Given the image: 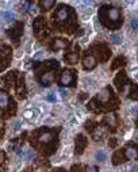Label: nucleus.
Here are the masks:
<instances>
[{
  "label": "nucleus",
  "instance_id": "f257e3e1",
  "mask_svg": "<svg viewBox=\"0 0 138 172\" xmlns=\"http://www.w3.org/2000/svg\"><path fill=\"white\" fill-rule=\"evenodd\" d=\"M23 117H25V119L27 121H33V122H35L38 119V117H39V110H26L25 113H23Z\"/></svg>",
  "mask_w": 138,
  "mask_h": 172
},
{
  "label": "nucleus",
  "instance_id": "f03ea898",
  "mask_svg": "<svg viewBox=\"0 0 138 172\" xmlns=\"http://www.w3.org/2000/svg\"><path fill=\"white\" fill-rule=\"evenodd\" d=\"M107 16H108L110 21L117 22V21H119V18H121V12H119L118 8L111 7V8H108V11H107Z\"/></svg>",
  "mask_w": 138,
  "mask_h": 172
},
{
  "label": "nucleus",
  "instance_id": "7ed1b4c3",
  "mask_svg": "<svg viewBox=\"0 0 138 172\" xmlns=\"http://www.w3.org/2000/svg\"><path fill=\"white\" fill-rule=\"evenodd\" d=\"M125 156L127 160H135L138 157V151L133 146H127L126 149H125Z\"/></svg>",
  "mask_w": 138,
  "mask_h": 172
},
{
  "label": "nucleus",
  "instance_id": "20e7f679",
  "mask_svg": "<svg viewBox=\"0 0 138 172\" xmlns=\"http://www.w3.org/2000/svg\"><path fill=\"white\" fill-rule=\"evenodd\" d=\"M68 15H69V10H68V7H65V5L60 7V10L57 11V19H58L60 22L67 21Z\"/></svg>",
  "mask_w": 138,
  "mask_h": 172
},
{
  "label": "nucleus",
  "instance_id": "39448f33",
  "mask_svg": "<svg viewBox=\"0 0 138 172\" xmlns=\"http://www.w3.org/2000/svg\"><path fill=\"white\" fill-rule=\"evenodd\" d=\"M83 65H84V68H85V69H92L95 65H96V58L92 57V56H88V57L84 58Z\"/></svg>",
  "mask_w": 138,
  "mask_h": 172
},
{
  "label": "nucleus",
  "instance_id": "423d86ee",
  "mask_svg": "<svg viewBox=\"0 0 138 172\" xmlns=\"http://www.w3.org/2000/svg\"><path fill=\"white\" fill-rule=\"evenodd\" d=\"M0 18L3 19V22H11L15 19V14L12 11H1L0 12Z\"/></svg>",
  "mask_w": 138,
  "mask_h": 172
},
{
  "label": "nucleus",
  "instance_id": "0eeeda50",
  "mask_svg": "<svg viewBox=\"0 0 138 172\" xmlns=\"http://www.w3.org/2000/svg\"><path fill=\"white\" fill-rule=\"evenodd\" d=\"M73 81V76L71 72H64L61 76V84L62 85H69Z\"/></svg>",
  "mask_w": 138,
  "mask_h": 172
},
{
  "label": "nucleus",
  "instance_id": "6e6552de",
  "mask_svg": "<svg viewBox=\"0 0 138 172\" xmlns=\"http://www.w3.org/2000/svg\"><path fill=\"white\" fill-rule=\"evenodd\" d=\"M97 99L100 100V102H107V100L110 99V89L104 88L102 92H100V94L97 95Z\"/></svg>",
  "mask_w": 138,
  "mask_h": 172
},
{
  "label": "nucleus",
  "instance_id": "1a4fd4ad",
  "mask_svg": "<svg viewBox=\"0 0 138 172\" xmlns=\"http://www.w3.org/2000/svg\"><path fill=\"white\" fill-rule=\"evenodd\" d=\"M51 81H53V75H51V73H45V76H42V79H41L42 85H46V87L50 85Z\"/></svg>",
  "mask_w": 138,
  "mask_h": 172
},
{
  "label": "nucleus",
  "instance_id": "9d476101",
  "mask_svg": "<svg viewBox=\"0 0 138 172\" xmlns=\"http://www.w3.org/2000/svg\"><path fill=\"white\" fill-rule=\"evenodd\" d=\"M95 159H96V161H99V163H104L106 159H107V155H106L104 151H97L96 155H95Z\"/></svg>",
  "mask_w": 138,
  "mask_h": 172
},
{
  "label": "nucleus",
  "instance_id": "9b49d317",
  "mask_svg": "<svg viewBox=\"0 0 138 172\" xmlns=\"http://www.w3.org/2000/svg\"><path fill=\"white\" fill-rule=\"evenodd\" d=\"M22 157H23L25 160H27V161H30L31 159L34 157V152L31 151L30 148H27V149H25V151H23V153H22Z\"/></svg>",
  "mask_w": 138,
  "mask_h": 172
},
{
  "label": "nucleus",
  "instance_id": "f8f14e48",
  "mask_svg": "<svg viewBox=\"0 0 138 172\" xmlns=\"http://www.w3.org/2000/svg\"><path fill=\"white\" fill-rule=\"evenodd\" d=\"M110 41L113 42V43H115V45H119L121 42H122V34H111L110 35Z\"/></svg>",
  "mask_w": 138,
  "mask_h": 172
},
{
  "label": "nucleus",
  "instance_id": "ddd939ff",
  "mask_svg": "<svg viewBox=\"0 0 138 172\" xmlns=\"http://www.w3.org/2000/svg\"><path fill=\"white\" fill-rule=\"evenodd\" d=\"M21 127H22V123H21V121L19 119H14L12 121V123H11V129L14 131H19L21 130Z\"/></svg>",
  "mask_w": 138,
  "mask_h": 172
},
{
  "label": "nucleus",
  "instance_id": "4468645a",
  "mask_svg": "<svg viewBox=\"0 0 138 172\" xmlns=\"http://www.w3.org/2000/svg\"><path fill=\"white\" fill-rule=\"evenodd\" d=\"M103 134H104L103 127H96V130L93 131V138H95V140H99V138H102Z\"/></svg>",
  "mask_w": 138,
  "mask_h": 172
},
{
  "label": "nucleus",
  "instance_id": "2eb2a0df",
  "mask_svg": "<svg viewBox=\"0 0 138 172\" xmlns=\"http://www.w3.org/2000/svg\"><path fill=\"white\" fill-rule=\"evenodd\" d=\"M8 104V96L5 94H0V107H5Z\"/></svg>",
  "mask_w": 138,
  "mask_h": 172
},
{
  "label": "nucleus",
  "instance_id": "dca6fc26",
  "mask_svg": "<svg viewBox=\"0 0 138 172\" xmlns=\"http://www.w3.org/2000/svg\"><path fill=\"white\" fill-rule=\"evenodd\" d=\"M65 46H67V41H64V39H57L54 42V49H62Z\"/></svg>",
  "mask_w": 138,
  "mask_h": 172
},
{
  "label": "nucleus",
  "instance_id": "f3484780",
  "mask_svg": "<svg viewBox=\"0 0 138 172\" xmlns=\"http://www.w3.org/2000/svg\"><path fill=\"white\" fill-rule=\"evenodd\" d=\"M45 99L47 100V102H56L57 96H56V94H54V92H47V94H46V96H45Z\"/></svg>",
  "mask_w": 138,
  "mask_h": 172
},
{
  "label": "nucleus",
  "instance_id": "a211bd4d",
  "mask_svg": "<svg viewBox=\"0 0 138 172\" xmlns=\"http://www.w3.org/2000/svg\"><path fill=\"white\" fill-rule=\"evenodd\" d=\"M77 58H79L77 53H73V54H71V56H68L67 60L69 61V64H76L77 63Z\"/></svg>",
  "mask_w": 138,
  "mask_h": 172
},
{
  "label": "nucleus",
  "instance_id": "6ab92c4d",
  "mask_svg": "<svg viewBox=\"0 0 138 172\" xmlns=\"http://www.w3.org/2000/svg\"><path fill=\"white\" fill-rule=\"evenodd\" d=\"M130 26H131V29H133V30L138 31V21L135 19V18H133V19H130Z\"/></svg>",
  "mask_w": 138,
  "mask_h": 172
},
{
  "label": "nucleus",
  "instance_id": "aec40b11",
  "mask_svg": "<svg viewBox=\"0 0 138 172\" xmlns=\"http://www.w3.org/2000/svg\"><path fill=\"white\" fill-rule=\"evenodd\" d=\"M50 140H51V134H50V133H45V134H42V136H41L42 142H49Z\"/></svg>",
  "mask_w": 138,
  "mask_h": 172
},
{
  "label": "nucleus",
  "instance_id": "412c9836",
  "mask_svg": "<svg viewBox=\"0 0 138 172\" xmlns=\"http://www.w3.org/2000/svg\"><path fill=\"white\" fill-rule=\"evenodd\" d=\"M42 5L45 7L46 10H49L50 7H53V5H54V1H42Z\"/></svg>",
  "mask_w": 138,
  "mask_h": 172
},
{
  "label": "nucleus",
  "instance_id": "4be33fe9",
  "mask_svg": "<svg viewBox=\"0 0 138 172\" xmlns=\"http://www.w3.org/2000/svg\"><path fill=\"white\" fill-rule=\"evenodd\" d=\"M43 56H45V52H42V50H38V52L34 54V58H35V60H38V58H42Z\"/></svg>",
  "mask_w": 138,
  "mask_h": 172
},
{
  "label": "nucleus",
  "instance_id": "5701e85b",
  "mask_svg": "<svg viewBox=\"0 0 138 172\" xmlns=\"http://www.w3.org/2000/svg\"><path fill=\"white\" fill-rule=\"evenodd\" d=\"M107 122L110 125H115V118H114V115H108L107 117Z\"/></svg>",
  "mask_w": 138,
  "mask_h": 172
},
{
  "label": "nucleus",
  "instance_id": "b1692460",
  "mask_svg": "<svg viewBox=\"0 0 138 172\" xmlns=\"http://www.w3.org/2000/svg\"><path fill=\"white\" fill-rule=\"evenodd\" d=\"M58 92H60V94H61V96H64V98H65V96H68V89L60 88V89H58Z\"/></svg>",
  "mask_w": 138,
  "mask_h": 172
},
{
  "label": "nucleus",
  "instance_id": "393cba45",
  "mask_svg": "<svg viewBox=\"0 0 138 172\" xmlns=\"http://www.w3.org/2000/svg\"><path fill=\"white\" fill-rule=\"evenodd\" d=\"M85 172H97V169L95 167H92V165H88V167L85 168Z\"/></svg>",
  "mask_w": 138,
  "mask_h": 172
},
{
  "label": "nucleus",
  "instance_id": "a878e982",
  "mask_svg": "<svg viewBox=\"0 0 138 172\" xmlns=\"http://www.w3.org/2000/svg\"><path fill=\"white\" fill-rule=\"evenodd\" d=\"M25 50H26V53H31V42H29V43L26 45Z\"/></svg>",
  "mask_w": 138,
  "mask_h": 172
},
{
  "label": "nucleus",
  "instance_id": "bb28decb",
  "mask_svg": "<svg viewBox=\"0 0 138 172\" xmlns=\"http://www.w3.org/2000/svg\"><path fill=\"white\" fill-rule=\"evenodd\" d=\"M130 113H131V115H138V107H133L130 110Z\"/></svg>",
  "mask_w": 138,
  "mask_h": 172
},
{
  "label": "nucleus",
  "instance_id": "cd10ccee",
  "mask_svg": "<svg viewBox=\"0 0 138 172\" xmlns=\"http://www.w3.org/2000/svg\"><path fill=\"white\" fill-rule=\"evenodd\" d=\"M130 172H138V167L137 165H133V167L130 168Z\"/></svg>",
  "mask_w": 138,
  "mask_h": 172
},
{
  "label": "nucleus",
  "instance_id": "c85d7f7f",
  "mask_svg": "<svg viewBox=\"0 0 138 172\" xmlns=\"http://www.w3.org/2000/svg\"><path fill=\"white\" fill-rule=\"evenodd\" d=\"M15 57H16V58H21V57H22V52H18V53H16Z\"/></svg>",
  "mask_w": 138,
  "mask_h": 172
}]
</instances>
